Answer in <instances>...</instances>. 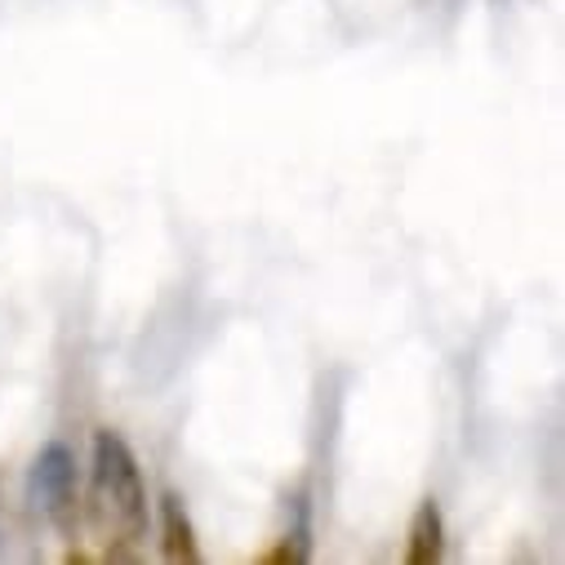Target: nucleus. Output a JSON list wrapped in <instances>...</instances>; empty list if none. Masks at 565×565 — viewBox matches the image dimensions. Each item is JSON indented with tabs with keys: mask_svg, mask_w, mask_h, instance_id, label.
Wrapping results in <instances>:
<instances>
[{
	"mask_svg": "<svg viewBox=\"0 0 565 565\" xmlns=\"http://www.w3.org/2000/svg\"><path fill=\"white\" fill-rule=\"evenodd\" d=\"M161 556L170 565H196L201 561V543L192 530V516L183 508V499L174 490L161 494Z\"/></svg>",
	"mask_w": 565,
	"mask_h": 565,
	"instance_id": "nucleus-3",
	"label": "nucleus"
},
{
	"mask_svg": "<svg viewBox=\"0 0 565 565\" xmlns=\"http://www.w3.org/2000/svg\"><path fill=\"white\" fill-rule=\"evenodd\" d=\"M32 494L45 508V516L54 521V530L63 539H76L81 530V494H76V459L67 446L50 441L36 463H32Z\"/></svg>",
	"mask_w": 565,
	"mask_h": 565,
	"instance_id": "nucleus-2",
	"label": "nucleus"
},
{
	"mask_svg": "<svg viewBox=\"0 0 565 565\" xmlns=\"http://www.w3.org/2000/svg\"><path fill=\"white\" fill-rule=\"evenodd\" d=\"M446 552V521L433 499H423L414 521H409V543H405V565H437Z\"/></svg>",
	"mask_w": 565,
	"mask_h": 565,
	"instance_id": "nucleus-4",
	"label": "nucleus"
},
{
	"mask_svg": "<svg viewBox=\"0 0 565 565\" xmlns=\"http://www.w3.org/2000/svg\"><path fill=\"white\" fill-rule=\"evenodd\" d=\"M89 516L107 539V561H129L134 543L148 530V490L138 472L134 450L116 433L94 437V468H89Z\"/></svg>",
	"mask_w": 565,
	"mask_h": 565,
	"instance_id": "nucleus-1",
	"label": "nucleus"
}]
</instances>
